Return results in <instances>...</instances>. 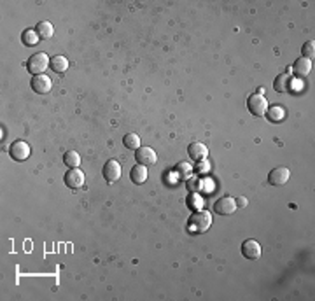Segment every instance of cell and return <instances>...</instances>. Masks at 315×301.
Here are the masks:
<instances>
[{
	"label": "cell",
	"instance_id": "cell-1",
	"mask_svg": "<svg viewBox=\"0 0 315 301\" xmlns=\"http://www.w3.org/2000/svg\"><path fill=\"white\" fill-rule=\"evenodd\" d=\"M247 109L252 116L256 117H263L268 110V102H266V98L259 93H252L249 95L247 98Z\"/></svg>",
	"mask_w": 315,
	"mask_h": 301
},
{
	"label": "cell",
	"instance_id": "cell-2",
	"mask_svg": "<svg viewBox=\"0 0 315 301\" xmlns=\"http://www.w3.org/2000/svg\"><path fill=\"white\" fill-rule=\"evenodd\" d=\"M212 224V217H210L209 212L205 210H196L195 214L189 217V228L196 233H205L207 229Z\"/></svg>",
	"mask_w": 315,
	"mask_h": 301
},
{
	"label": "cell",
	"instance_id": "cell-3",
	"mask_svg": "<svg viewBox=\"0 0 315 301\" xmlns=\"http://www.w3.org/2000/svg\"><path fill=\"white\" fill-rule=\"evenodd\" d=\"M51 60L47 58L46 53H35L28 58V63H26V69H28L30 74L33 76H40V74L46 72V69L49 67Z\"/></svg>",
	"mask_w": 315,
	"mask_h": 301
},
{
	"label": "cell",
	"instance_id": "cell-4",
	"mask_svg": "<svg viewBox=\"0 0 315 301\" xmlns=\"http://www.w3.org/2000/svg\"><path fill=\"white\" fill-rule=\"evenodd\" d=\"M236 208H238L236 200L231 198V196H222L214 203V212L219 215H231Z\"/></svg>",
	"mask_w": 315,
	"mask_h": 301
},
{
	"label": "cell",
	"instance_id": "cell-5",
	"mask_svg": "<svg viewBox=\"0 0 315 301\" xmlns=\"http://www.w3.org/2000/svg\"><path fill=\"white\" fill-rule=\"evenodd\" d=\"M30 153H32V149H30V145L26 144L25 140H16L14 144L11 145V149H9V154H11V158L14 161L28 160Z\"/></svg>",
	"mask_w": 315,
	"mask_h": 301
},
{
	"label": "cell",
	"instance_id": "cell-6",
	"mask_svg": "<svg viewBox=\"0 0 315 301\" xmlns=\"http://www.w3.org/2000/svg\"><path fill=\"white\" fill-rule=\"evenodd\" d=\"M135 160H137L138 165L149 167V165H154L156 161H158V154H156V151L151 147H138L137 151H135Z\"/></svg>",
	"mask_w": 315,
	"mask_h": 301
},
{
	"label": "cell",
	"instance_id": "cell-7",
	"mask_svg": "<svg viewBox=\"0 0 315 301\" xmlns=\"http://www.w3.org/2000/svg\"><path fill=\"white\" fill-rule=\"evenodd\" d=\"M30 86H32V90L35 91L37 95H46L53 90V81H51L46 74H40V76H33Z\"/></svg>",
	"mask_w": 315,
	"mask_h": 301
},
{
	"label": "cell",
	"instance_id": "cell-8",
	"mask_svg": "<svg viewBox=\"0 0 315 301\" xmlns=\"http://www.w3.org/2000/svg\"><path fill=\"white\" fill-rule=\"evenodd\" d=\"M104 177H105V181L109 182V184L119 181V179H121V165H119V161H116V160L107 161V163H105V167H104Z\"/></svg>",
	"mask_w": 315,
	"mask_h": 301
},
{
	"label": "cell",
	"instance_id": "cell-9",
	"mask_svg": "<svg viewBox=\"0 0 315 301\" xmlns=\"http://www.w3.org/2000/svg\"><path fill=\"white\" fill-rule=\"evenodd\" d=\"M65 184L70 189H79L84 186V174L79 168H69V172L65 174Z\"/></svg>",
	"mask_w": 315,
	"mask_h": 301
},
{
	"label": "cell",
	"instance_id": "cell-10",
	"mask_svg": "<svg viewBox=\"0 0 315 301\" xmlns=\"http://www.w3.org/2000/svg\"><path fill=\"white\" fill-rule=\"evenodd\" d=\"M291 177V172L287 170L286 167H279V168H273L272 172L268 174V181L272 186H284L287 184Z\"/></svg>",
	"mask_w": 315,
	"mask_h": 301
},
{
	"label": "cell",
	"instance_id": "cell-11",
	"mask_svg": "<svg viewBox=\"0 0 315 301\" xmlns=\"http://www.w3.org/2000/svg\"><path fill=\"white\" fill-rule=\"evenodd\" d=\"M242 256L250 261L261 258V245L256 242V240H245L242 243Z\"/></svg>",
	"mask_w": 315,
	"mask_h": 301
},
{
	"label": "cell",
	"instance_id": "cell-12",
	"mask_svg": "<svg viewBox=\"0 0 315 301\" xmlns=\"http://www.w3.org/2000/svg\"><path fill=\"white\" fill-rule=\"evenodd\" d=\"M188 153L195 161H203L209 156V149H207V145L202 144V142H193V144H189Z\"/></svg>",
	"mask_w": 315,
	"mask_h": 301
},
{
	"label": "cell",
	"instance_id": "cell-13",
	"mask_svg": "<svg viewBox=\"0 0 315 301\" xmlns=\"http://www.w3.org/2000/svg\"><path fill=\"white\" fill-rule=\"evenodd\" d=\"M312 60H307V58H298L296 62H294V65H293V70H294V74H296L298 77H307L308 74L312 72Z\"/></svg>",
	"mask_w": 315,
	"mask_h": 301
},
{
	"label": "cell",
	"instance_id": "cell-14",
	"mask_svg": "<svg viewBox=\"0 0 315 301\" xmlns=\"http://www.w3.org/2000/svg\"><path fill=\"white\" fill-rule=\"evenodd\" d=\"M291 84H293V81H291L289 74H279L273 81V90L277 93H287L291 90Z\"/></svg>",
	"mask_w": 315,
	"mask_h": 301
},
{
	"label": "cell",
	"instance_id": "cell-15",
	"mask_svg": "<svg viewBox=\"0 0 315 301\" xmlns=\"http://www.w3.org/2000/svg\"><path fill=\"white\" fill-rule=\"evenodd\" d=\"M130 179L133 184H144L145 181H147V167H144V165H135L133 168L130 170Z\"/></svg>",
	"mask_w": 315,
	"mask_h": 301
},
{
	"label": "cell",
	"instance_id": "cell-16",
	"mask_svg": "<svg viewBox=\"0 0 315 301\" xmlns=\"http://www.w3.org/2000/svg\"><path fill=\"white\" fill-rule=\"evenodd\" d=\"M265 116L268 117L270 123H280V121H284V117H286V109H284L282 105H272L268 107Z\"/></svg>",
	"mask_w": 315,
	"mask_h": 301
},
{
	"label": "cell",
	"instance_id": "cell-17",
	"mask_svg": "<svg viewBox=\"0 0 315 301\" xmlns=\"http://www.w3.org/2000/svg\"><path fill=\"white\" fill-rule=\"evenodd\" d=\"M49 69L56 74H63L67 69H69V60H67L65 56H60V55L53 56L49 62Z\"/></svg>",
	"mask_w": 315,
	"mask_h": 301
},
{
	"label": "cell",
	"instance_id": "cell-18",
	"mask_svg": "<svg viewBox=\"0 0 315 301\" xmlns=\"http://www.w3.org/2000/svg\"><path fill=\"white\" fill-rule=\"evenodd\" d=\"M35 32L40 39H51L53 33H55V28H53V25H51L49 21H40L39 25L35 26Z\"/></svg>",
	"mask_w": 315,
	"mask_h": 301
},
{
	"label": "cell",
	"instance_id": "cell-19",
	"mask_svg": "<svg viewBox=\"0 0 315 301\" xmlns=\"http://www.w3.org/2000/svg\"><path fill=\"white\" fill-rule=\"evenodd\" d=\"M63 163H65L69 168H79V165H81L79 153H76V151H67V153L63 154Z\"/></svg>",
	"mask_w": 315,
	"mask_h": 301
},
{
	"label": "cell",
	"instance_id": "cell-20",
	"mask_svg": "<svg viewBox=\"0 0 315 301\" xmlns=\"http://www.w3.org/2000/svg\"><path fill=\"white\" fill-rule=\"evenodd\" d=\"M186 189H188L189 193H193V195H198L203 189V181L200 177H189L188 181H186Z\"/></svg>",
	"mask_w": 315,
	"mask_h": 301
},
{
	"label": "cell",
	"instance_id": "cell-21",
	"mask_svg": "<svg viewBox=\"0 0 315 301\" xmlns=\"http://www.w3.org/2000/svg\"><path fill=\"white\" fill-rule=\"evenodd\" d=\"M21 39H23V44H25V46H35V44L40 40V37L37 35L35 30L28 28V30H25V32H23Z\"/></svg>",
	"mask_w": 315,
	"mask_h": 301
},
{
	"label": "cell",
	"instance_id": "cell-22",
	"mask_svg": "<svg viewBox=\"0 0 315 301\" xmlns=\"http://www.w3.org/2000/svg\"><path fill=\"white\" fill-rule=\"evenodd\" d=\"M123 144L126 149H135V151H137V149L140 147V137H138L137 133H128L124 135Z\"/></svg>",
	"mask_w": 315,
	"mask_h": 301
},
{
	"label": "cell",
	"instance_id": "cell-23",
	"mask_svg": "<svg viewBox=\"0 0 315 301\" xmlns=\"http://www.w3.org/2000/svg\"><path fill=\"white\" fill-rule=\"evenodd\" d=\"M301 53H303V58L307 60H314L315 56V42L314 40H307L301 47Z\"/></svg>",
	"mask_w": 315,
	"mask_h": 301
},
{
	"label": "cell",
	"instance_id": "cell-24",
	"mask_svg": "<svg viewBox=\"0 0 315 301\" xmlns=\"http://www.w3.org/2000/svg\"><path fill=\"white\" fill-rule=\"evenodd\" d=\"M236 205H242V207H245V205H247V198H238V200H236Z\"/></svg>",
	"mask_w": 315,
	"mask_h": 301
}]
</instances>
